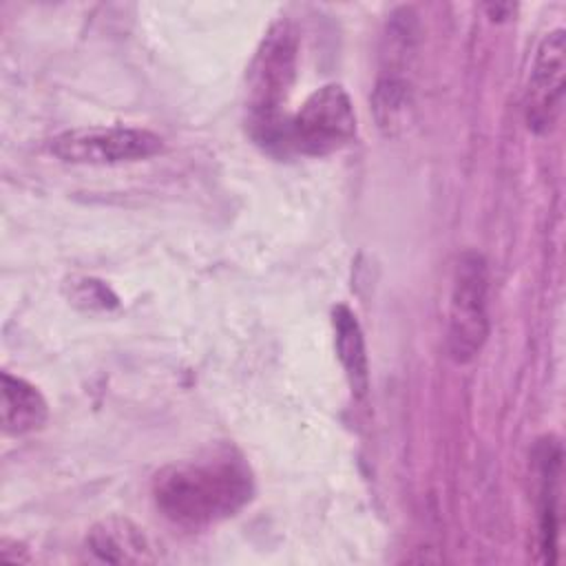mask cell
<instances>
[{"mask_svg": "<svg viewBox=\"0 0 566 566\" xmlns=\"http://www.w3.org/2000/svg\"><path fill=\"white\" fill-rule=\"evenodd\" d=\"M254 484L245 460L234 449L172 462L153 480V500L166 520L184 528H206L239 513Z\"/></svg>", "mask_w": 566, "mask_h": 566, "instance_id": "1", "label": "cell"}, {"mask_svg": "<svg viewBox=\"0 0 566 566\" xmlns=\"http://www.w3.org/2000/svg\"><path fill=\"white\" fill-rule=\"evenodd\" d=\"M298 38L287 20L274 22L245 75V111L248 128L254 142L270 150H283L285 130V102L296 77Z\"/></svg>", "mask_w": 566, "mask_h": 566, "instance_id": "2", "label": "cell"}, {"mask_svg": "<svg viewBox=\"0 0 566 566\" xmlns=\"http://www.w3.org/2000/svg\"><path fill=\"white\" fill-rule=\"evenodd\" d=\"M354 137L356 113L352 97L340 84H325L287 117L283 150H294L305 157H327L349 146Z\"/></svg>", "mask_w": 566, "mask_h": 566, "instance_id": "3", "label": "cell"}, {"mask_svg": "<svg viewBox=\"0 0 566 566\" xmlns=\"http://www.w3.org/2000/svg\"><path fill=\"white\" fill-rule=\"evenodd\" d=\"M489 265L480 252H462L451 285L447 347L449 356L464 365L471 363L489 336Z\"/></svg>", "mask_w": 566, "mask_h": 566, "instance_id": "4", "label": "cell"}, {"mask_svg": "<svg viewBox=\"0 0 566 566\" xmlns=\"http://www.w3.org/2000/svg\"><path fill=\"white\" fill-rule=\"evenodd\" d=\"M164 148L161 137L130 126H88L55 135L49 150L66 164L113 166L139 161L157 155Z\"/></svg>", "mask_w": 566, "mask_h": 566, "instance_id": "5", "label": "cell"}, {"mask_svg": "<svg viewBox=\"0 0 566 566\" xmlns=\"http://www.w3.org/2000/svg\"><path fill=\"white\" fill-rule=\"evenodd\" d=\"M564 71L566 33L564 29H555L539 42L528 75L524 113L531 130L546 133L557 122L564 104Z\"/></svg>", "mask_w": 566, "mask_h": 566, "instance_id": "6", "label": "cell"}, {"mask_svg": "<svg viewBox=\"0 0 566 566\" xmlns=\"http://www.w3.org/2000/svg\"><path fill=\"white\" fill-rule=\"evenodd\" d=\"M539 551L544 562L553 564L559 535V475H562V447L548 438L539 444Z\"/></svg>", "mask_w": 566, "mask_h": 566, "instance_id": "7", "label": "cell"}, {"mask_svg": "<svg viewBox=\"0 0 566 566\" xmlns=\"http://www.w3.org/2000/svg\"><path fill=\"white\" fill-rule=\"evenodd\" d=\"M86 546L102 562L130 564L153 559L150 544L142 528L124 517H108L95 524L88 531Z\"/></svg>", "mask_w": 566, "mask_h": 566, "instance_id": "8", "label": "cell"}, {"mask_svg": "<svg viewBox=\"0 0 566 566\" xmlns=\"http://www.w3.org/2000/svg\"><path fill=\"white\" fill-rule=\"evenodd\" d=\"M2 429L9 436H24L40 429L49 416L44 396L24 378L2 371Z\"/></svg>", "mask_w": 566, "mask_h": 566, "instance_id": "9", "label": "cell"}, {"mask_svg": "<svg viewBox=\"0 0 566 566\" xmlns=\"http://www.w3.org/2000/svg\"><path fill=\"white\" fill-rule=\"evenodd\" d=\"M332 327H334V345L338 360L347 374L352 391L363 396L369 385L367 371V349L356 314L347 305H336L332 310Z\"/></svg>", "mask_w": 566, "mask_h": 566, "instance_id": "10", "label": "cell"}, {"mask_svg": "<svg viewBox=\"0 0 566 566\" xmlns=\"http://www.w3.org/2000/svg\"><path fill=\"white\" fill-rule=\"evenodd\" d=\"M71 301L86 307V310H108L117 305V296L99 281L82 279L80 283L71 285Z\"/></svg>", "mask_w": 566, "mask_h": 566, "instance_id": "11", "label": "cell"}]
</instances>
